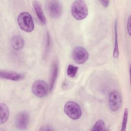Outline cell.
<instances>
[{"label":"cell","instance_id":"5b68a950","mask_svg":"<svg viewBox=\"0 0 131 131\" xmlns=\"http://www.w3.org/2000/svg\"><path fill=\"white\" fill-rule=\"evenodd\" d=\"M32 91L35 96L38 98H43L47 95L49 91V86L45 81L37 80L32 84Z\"/></svg>","mask_w":131,"mask_h":131},{"label":"cell","instance_id":"7c38bea8","mask_svg":"<svg viewBox=\"0 0 131 131\" xmlns=\"http://www.w3.org/2000/svg\"><path fill=\"white\" fill-rule=\"evenodd\" d=\"M0 124H3L7 122L9 117V109L8 106L3 103H1L0 104Z\"/></svg>","mask_w":131,"mask_h":131},{"label":"cell","instance_id":"9c48e42d","mask_svg":"<svg viewBox=\"0 0 131 131\" xmlns=\"http://www.w3.org/2000/svg\"><path fill=\"white\" fill-rule=\"evenodd\" d=\"M0 77L2 79L10 80L12 81L21 80L24 78V75L21 73L2 70L0 71Z\"/></svg>","mask_w":131,"mask_h":131},{"label":"cell","instance_id":"4fadbf2b","mask_svg":"<svg viewBox=\"0 0 131 131\" xmlns=\"http://www.w3.org/2000/svg\"><path fill=\"white\" fill-rule=\"evenodd\" d=\"M11 44L12 48L15 50L21 49L24 45V41L23 37L19 35H14L11 39Z\"/></svg>","mask_w":131,"mask_h":131},{"label":"cell","instance_id":"52a82bcc","mask_svg":"<svg viewBox=\"0 0 131 131\" xmlns=\"http://www.w3.org/2000/svg\"><path fill=\"white\" fill-rule=\"evenodd\" d=\"M122 104V99L120 93L117 91L111 92L108 96V105L110 110L116 112L120 109Z\"/></svg>","mask_w":131,"mask_h":131},{"label":"cell","instance_id":"e0dca14e","mask_svg":"<svg viewBox=\"0 0 131 131\" xmlns=\"http://www.w3.org/2000/svg\"><path fill=\"white\" fill-rule=\"evenodd\" d=\"M128 117V111L127 108H125L124 112V114L123 116V119L122 121V125H121V131H125L126 128L127 126V123Z\"/></svg>","mask_w":131,"mask_h":131},{"label":"cell","instance_id":"ac0fdd59","mask_svg":"<svg viewBox=\"0 0 131 131\" xmlns=\"http://www.w3.org/2000/svg\"><path fill=\"white\" fill-rule=\"evenodd\" d=\"M46 50H45V55L49 53V51L50 48L51 46V37L50 34L49 33H47V39H46Z\"/></svg>","mask_w":131,"mask_h":131},{"label":"cell","instance_id":"30bf717a","mask_svg":"<svg viewBox=\"0 0 131 131\" xmlns=\"http://www.w3.org/2000/svg\"><path fill=\"white\" fill-rule=\"evenodd\" d=\"M58 62L55 61L53 63L51 67L50 84H49V92H51L53 89L55 84L57 78L58 74Z\"/></svg>","mask_w":131,"mask_h":131},{"label":"cell","instance_id":"8992f818","mask_svg":"<svg viewBox=\"0 0 131 131\" xmlns=\"http://www.w3.org/2000/svg\"><path fill=\"white\" fill-rule=\"evenodd\" d=\"M73 58L75 62L78 64L85 63L89 58V53L82 47L76 46L73 50Z\"/></svg>","mask_w":131,"mask_h":131},{"label":"cell","instance_id":"6da1fadb","mask_svg":"<svg viewBox=\"0 0 131 131\" xmlns=\"http://www.w3.org/2000/svg\"><path fill=\"white\" fill-rule=\"evenodd\" d=\"M71 13L76 19L80 20L85 19L88 14V6L83 1H75L71 7Z\"/></svg>","mask_w":131,"mask_h":131},{"label":"cell","instance_id":"2e32d148","mask_svg":"<svg viewBox=\"0 0 131 131\" xmlns=\"http://www.w3.org/2000/svg\"><path fill=\"white\" fill-rule=\"evenodd\" d=\"M78 68L73 64H69L67 69V74L68 76L74 78L75 77L78 71Z\"/></svg>","mask_w":131,"mask_h":131},{"label":"cell","instance_id":"5bb4252c","mask_svg":"<svg viewBox=\"0 0 131 131\" xmlns=\"http://www.w3.org/2000/svg\"><path fill=\"white\" fill-rule=\"evenodd\" d=\"M115 29V44L113 51V57L115 58H117L119 57V51L118 46V31H117V21L116 20L114 24Z\"/></svg>","mask_w":131,"mask_h":131},{"label":"cell","instance_id":"44dd1931","mask_svg":"<svg viewBox=\"0 0 131 131\" xmlns=\"http://www.w3.org/2000/svg\"><path fill=\"white\" fill-rule=\"evenodd\" d=\"M99 2L104 7H107L109 5V1H99Z\"/></svg>","mask_w":131,"mask_h":131},{"label":"cell","instance_id":"d6986e66","mask_svg":"<svg viewBox=\"0 0 131 131\" xmlns=\"http://www.w3.org/2000/svg\"><path fill=\"white\" fill-rule=\"evenodd\" d=\"M127 30L128 33L129 35H130V17L129 16L127 22Z\"/></svg>","mask_w":131,"mask_h":131},{"label":"cell","instance_id":"ffe728a7","mask_svg":"<svg viewBox=\"0 0 131 131\" xmlns=\"http://www.w3.org/2000/svg\"><path fill=\"white\" fill-rule=\"evenodd\" d=\"M39 130H42V131H45V130L48 131V130H54V129L51 128V127H50L49 126H42L41 128H40Z\"/></svg>","mask_w":131,"mask_h":131},{"label":"cell","instance_id":"9a60e30c","mask_svg":"<svg viewBox=\"0 0 131 131\" xmlns=\"http://www.w3.org/2000/svg\"><path fill=\"white\" fill-rule=\"evenodd\" d=\"M105 130L106 128L105 123L104 121L101 119L97 121L92 129V131H102Z\"/></svg>","mask_w":131,"mask_h":131},{"label":"cell","instance_id":"8fae6325","mask_svg":"<svg viewBox=\"0 0 131 131\" xmlns=\"http://www.w3.org/2000/svg\"><path fill=\"white\" fill-rule=\"evenodd\" d=\"M33 6L35 12V13L39 19V20L43 25H46L47 23V19L43 13L41 6L40 3L37 1H34L33 2Z\"/></svg>","mask_w":131,"mask_h":131},{"label":"cell","instance_id":"277c9868","mask_svg":"<svg viewBox=\"0 0 131 131\" xmlns=\"http://www.w3.org/2000/svg\"><path fill=\"white\" fill-rule=\"evenodd\" d=\"M46 8L48 15L52 18H57L62 12V6L59 1H48L46 2Z\"/></svg>","mask_w":131,"mask_h":131},{"label":"cell","instance_id":"3957f363","mask_svg":"<svg viewBox=\"0 0 131 131\" xmlns=\"http://www.w3.org/2000/svg\"><path fill=\"white\" fill-rule=\"evenodd\" d=\"M64 112L70 118L74 120L79 119L82 115L80 106L73 101H69L66 103L64 106Z\"/></svg>","mask_w":131,"mask_h":131},{"label":"cell","instance_id":"ba28073f","mask_svg":"<svg viewBox=\"0 0 131 131\" xmlns=\"http://www.w3.org/2000/svg\"><path fill=\"white\" fill-rule=\"evenodd\" d=\"M29 115L26 111H22L17 114L15 118L16 127L20 130L26 129L29 122Z\"/></svg>","mask_w":131,"mask_h":131},{"label":"cell","instance_id":"7a4b0ae2","mask_svg":"<svg viewBox=\"0 0 131 131\" xmlns=\"http://www.w3.org/2000/svg\"><path fill=\"white\" fill-rule=\"evenodd\" d=\"M17 23L24 32L30 33L34 29V21L31 14L28 12H22L17 17Z\"/></svg>","mask_w":131,"mask_h":131}]
</instances>
